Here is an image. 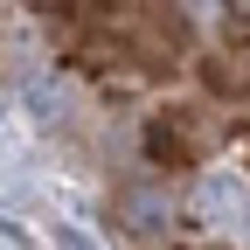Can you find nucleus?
Masks as SVG:
<instances>
[{
    "label": "nucleus",
    "mask_w": 250,
    "mask_h": 250,
    "mask_svg": "<svg viewBox=\"0 0 250 250\" xmlns=\"http://www.w3.org/2000/svg\"><path fill=\"white\" fill-rule=\"evenodd\" d=\"M195 208L215 215V223H229V229H243V223H250V188H243V181H223V174H208V181L195 188Z\"/></svg>",
    "instance_id": "obj_1"
},
{
    "label": "nucleus",
    "mask_w": 250,
    "mask_h": 250,
    "mask_svg": "<svg viewBox=\"0 0 250 250\" xmlns=\"http://www.w3.org/2000/svg\"><path fill=\"white\" fill-rule=\"evenodd\" d=\"M118 208H125V223H132L139 236H153V229L174 223V195H167V188H125Z\"/></svg>",
    "instance_id": "obj_2"
},
{
    "label": "nucleus",
    "mask_w": 250,
    "mask_h": 250,
    "mask_svg": "<svg viewBox=\"0 0 250 250\" xmlns=\"http://www.w3.org/2000/svg\"><path fill=\"white\" fill-rule=\"evenodd\" d=\"M208 77H215V83H229V90H250V70H236V62H223V56L208 62Z\"/></svg>",
    "instance_id": "obj_3"
},
{
    "label": "nucleus",
    "mask_w": 250,
    "mask_h": 250,
    "mask_svg": "<svg viewBox=\"0 0 250 250\" xmlns=\"http://www.w3.org/2000/svg\"><path fill=\"white\" fill-rule=\"evenodd\" d=\"M28 104H35V118H56L62 111V98H56L49 83H28Z\"/></svg>",
    "instance_id": "obj_4"
},
{
    "label": "nucleus",
    "mask_w": 250,
    "mask_h": 250,
    "mask_svg": "<svg viewBox=\"0 0 250 250\" xmlns=\"http://www.w3.org/2000/svg\"><path fill=\"white\" fill-rule=\"evenodd\" d=\"M56 250H98L83 229H70V223H56Z\"/></svg>",
    "instance_id": "obj_5"
}]
</instances>
